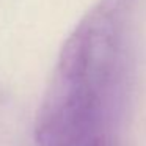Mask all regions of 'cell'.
Masks as SVG:
<instances>
[{
  "label": "cell",
  "instance_id": "obj_1",
  "mask_svg": "<svg viewBox=\"0 0 146 146\" xmlns=\"http://www.w3.org/2000/svg\"><path fill=\"white\" fill-rule=\"evenodd\" d=\"M133 0H101L61 47L35 124L38 146H86L107 135L132 69Z\"/></svg>",
  "mask_w": 146,
  "mask_h": 146
},
{
  "label": "cell",
  "instance_id": "obj_2",
  "mask_svg": "<svg viewBox=\"0 0 146 146\" xmlns=\"http://www.w3.org/2000/svg\"><path fill=\"white\" fill-rule=\"evenodd\" d=\"M86 146H111V140L108 135H99L96 138H93Z\"/></svg>",
  "mask_w": 146,
  "mask_h": 146
}]
</instances>
